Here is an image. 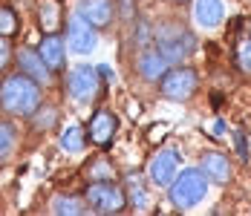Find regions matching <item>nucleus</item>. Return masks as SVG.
<instances>
[{
  "mask_svg": "<svg viewBox=\"0 0 251 216\" xmlns=\"http://www.w3.org/2000/svg\"><path fill=\"white\" fill-rule=\"evenodd\" d=\"M84 199H87L90 211H96V214H122L127 208L125 188L116 185L113 179H110V182H90Z\"/></svg>",
  "mask_w": 251,
  "mask_h": 216,
  "instance_id": "3",
  "label": "nucleus"
},
{
  "mask_svg": "<svg viewBox=\"0 0 251 216\" xmlns=\"http://www.w3.org/2000/svg\"><path fill=\"white\" fill-rule=\"evenodd\" d=\"M125 193H127V202L136 205L139 211L148 205V188H145V179L139 173H130L125 179Z\"/></svg>",
  "mask_w": 251,
  "mask_h": 216,
  "instance_id": "18",
  "label": "nucleus"
},
{
  "mask_svg": "<svg viewBox=\"0 0 251 216\" xmlns=\"http://www.w3.org/2000/svg\"><path fill=\"white\" fill-rule=\"evenodd\" d=\"M122 18H133V0H122Z\"/></svg>",
  "mask_w": 251,
  "mask_h": 216,
  "instance_id": "25",
  "label": "nucleus"
},
{
  "mask_svg": "<svg viewBox=\"0 0 251 216\" xmlns=\"http://www.w3.org/2000/svg\"><path fill=\"white\" fill-rule=\"evenodd\" d=\"M67 38H70V49L78 52V55H90L99 38H96V26L90 21H84L81 15H73L70 18V26H67Z\"/></svg>",
  "mask_w": 251,
  "mask_h": 216,
  "instance_id": "8",
  "label": "nucleus"
},
{
  "mask_svg": "<svg viewBox=\"0 0 251 216\" xmlns=\"http://www.w3.org/2000/svg\"><path fill=\"white\" fill-rule=\"evenodd\" d=\"M234 64L237 70L251 75V21L243 24V29L237 32V41H234Z\"/></svg>",
  "mask_w": 251,
  "mask_h": 216,
  "instance_id": "16",
  "label": "nucleus"
},
{
  "mask_svg": "<svg viewBox=\"0 0 251 216\" xmlns=\"http://www.w3.org/2000/svg\"><path fill=\"white\" fill-rule=\"evenodd\" d=\"M38 21H41V29H44L47 35L58 32V26L64 24L61 6H58L55 0H41V3H38Z\"/></svg>",
  "mask_w": 251,
  "mask_h": 216,
  "instance_id": "17",
  "label": "nucleus"
},
{
  "mask_svg": "<svg viewBox=\"0 0 251 216\" xmlns=\"http://www.w3.org/2000/svg\"><path fill=\"white\" fill-rule=\"evenodd\" d=\"M136 67H139V72H142L148 81H159L165 72L171 70V61H168L159 49H148V52H142V55H139Z\"/></svg>",
  "mask_w": 251,
  "mask_h": 216,
  "instance_id": "14",
  "label": "nucleus"
},
{
  "mask_svg": "<svg viewBox=\"0 0 251 216\" xmlns=\"http://www.w3.org/2000/svg\"><path fill=\"white\" fill-rule=\"evenodd\" d=\"M18 32V15L12 12V9H6V6H0V35H15Z\"/></svg>",
  "mask_w": 251,
  "mask_h": 216,
  "instance_id": "23",
  "label": "nucleus"
},
{
  "mask_svg": "<svg viewBox=\"0 0 251 216\" xmlns=\"http://www.w3.org/2000/svg\"><path fill=\"white\" fill-rule=\"evenodd\" d=\"M116 130H119V119L113 110H99L93 119H90V142L107 147V144L116 139Z\"/></svg>",
  "mask_w": 251,
  "mask_h": 216,
  "instance_id": "9",
  "label": "nucleus"
},
{
  "mask_svg": "<svg viewBox=\"0 0 251 216\" xmlns=\"http://www.w3.org/2000/svg\"><path fill=\"white\" fill-rule=\"evenodd\" d=\"M223 15H226V9H223L220 0H197V3H194V18H197V24H200L202 29L220 26L223 24Z\"/></svg>",
  "mask_w": 251,
  "mask_h": 216,
  "instance_id": "15",
  "label": "nucleus"
},
{
  "mask_svg": "<svg viewBox=\"0 0 251 216\" xmlns=\"http://www.w3.org/2000/svg\"><path fill=\"white\" fill-rule=\"evenodd\" d=\"M84 142H87V136H84V130L81 127H67L64 133H61V139H58V144H61V150H67V153H78V150H84Z\"/></svg>",
  "mask_w": 251,
  "mask_h": 216,
  "instance_id": "21",
  "label": "nucleus"
},
{
  "mask_svg": "<svg viewBox=\"0 0 251 216\" xmlns=\"http://www.w3.org/2000/svg\"><path fill=\"white\" fill-rule=\"evenodd\" d=\"M87 208L90 205H84L78 196H64V193H58L55 199H52V214H58V216H64V214H70V216H81V214H87Z\"/></svg>",
  "mask_w": 251,
  "mask_h": 216,
  "instance_id": "19",
  "label": "nucleus"
},
{
  "mask_svg": "<svg viewBox=\"0 0 251 216\" xmlns=\"http://www.w3.org/2000/svg\"><path fill=\"white\" fill-rule=\"evenodd\" d=\"M78 15H81L84 21H90L96 29H107V26L113 24L116 3H113V0H81Z\"/></svg>",
  "mask_w": 251,
  "mask_h": 216,
  "instance_id": "10",
  "label": "nucleus"
},
{
  "mask_svg": "<svg viewBox=\"0 0 251 216\" xmlns=\"http://www.w3.org/2000/svg\"><path fill=\"white\" fill-rule=\"evenodd\" d=\"M200 170L208 176V182H217V185H228L231 182V176H234V168H231V162H228V156L223 153H205L200 159Z\"/></svg>",
  "mask_w": 251,
  "mask_h": 216,
  "instance_id": "11",
  "label": "nucleus"
},
{
  "mask_svg": "<svg viewBox=\"0 0 251 216\" xmlns=\"http://www.w3.org/2000/svg\"><path fill=\"white\" fill-rule=\"evenodd\" d=\"M9 58H12V47H9V38H6V35H0V70H6Z\"/></svg>",
  "mask_w": 251,
  "mask_h": 216,
  "instance_id": "24",
  "label": "nucleus"
},
{
  "mask_svg": "<svg viewBox=\"0 0 251 216\" xmlns=\"http://www.w3.org/2000/svg\"><path fill=\"white\" fill-rule=\"evenodd\" d=\"M87 179L90 182H110L113 176H116V168H113V162L110 159H104V156H99V159H93L90 165H87Z\"/></svg>",
  "mask_w": 251,
  "mask_h": 216,
  "instance_id": "20",
  "label": "nucleus"
},
{
  "mask_svg": "<svg viewBox=\"0 0 251 216\" xmlns=\"http://www.w3.org/2000/svg\"><path fill=\"white\" fill-rule=\"evenodd\" d=\"M101 72L96 67H90V64H81V67H73L70 75H67V93L81 101V104H87V101H93V98L99 96L101 90Z\"/></svg>",
  "mask_w": 251,
  "mask_h": 216,
  "instance_id": "6",
  "label": "nucleus"
},
{
  "mask_svg": "<svg viewBox=\"0 0 251 216\" xmlns=\"http://www.w3.org/2000/svg\"><path fill=\"white\" fill-rule=\"evenodd\" d=\"M171 205L179 211H188L194 205H200L208 193V176L200 168H185L176 173V179L171 182Z\"/></svg>",
  "mask_w": 251,
  "mask_h": 216,
  "instance_id": "2",
  "label": "nucleus"
},
{
  "mask_svg": "<svg viewBox=\"0 0 251 216\" xmlns=\"http://www.w3.org/2000/svg\"><path fill=\"white\" fill-rule=\"evenodd\" d=\"M179 168H182V156L176 150H171V147H165V150H159L151 159L148 176H151V182L156 188H171V182L176 179Z\"/></svg>",
  "mask_w": 251,
  "mask_h": 216,
  "instance_id": "7",
  "label": "nucleus"
},
{
  "mask_svg": "<svg viewBox=\"0 0 251 216\" xmlns=\"http://www.w3.org/2000/svg\"><path fill=\"white\" fill-rule=\"evenodd\" d=\"M15 144H18V133L9 121H0V165L9 162V156L15 153Z\"/></svg>",
  "mask_w": 251,
  "mask_h": 216,
  "instance_id": "22",
  "label": "nucleus"
},
{
  "mask_svg": "<svg viewBox=\"0 0 251 216\" xmlns=\"http://www.w3.org/2000/svg\"><path fill=\"white\" fill-rule=\"evenodd\" d=\"M156 49L174 64V61H185L194 49H197V38L188 32V29H179V26H162L156 32Z\"/></svg>",
  "mask_w": 251,
  "mask_h": 216,
  "instance_id": "4",
  "label": "nucleus"
},
{
  "mask_svg": "<svg viewBox=\"0 0 251 216\" xmlns=\"http://www.w3.org/2000/svg\"><path fill=\"white\" fill-rule=\"evenodd\" d=\"M38 52H41V58L47 61V67H50L52 72L64 70V61H67V49H64V38H61L58 32L47 35V38L41 41Z\"/></svg>",
  "mask_w": 251,
  "mask_h": 216,
  "instance_id": "13",
  "label": "nucleus"
},
{
  "mask_svg": "<svg viewBox=\"0 0 251 216\" xmlns=\"http://www.w3.org/2000/svg\"><path fill=\"white\" fill-rule=\"evenodd\" d=\"M0 107L9 116H21V119L35 116L38 107H41V87H38V81L29 78L26 72L9 75L0 84Z\"/></svg>",
  "mask_w": 251,
  "mask_h": 216,
  "instance_id": "1",
  "label": "nucleus"
},
{
  "mask_svg": "<svg viewBox=\"0 0 251 216\" xmlns=\"http://www.w3.org/2000/svg\"><path fill=\"white\" fill-rule=\"evenodd\" d=\"M223 130H226V124H223V121H217V124H214V133H217V136H223Z\"/></svg>",
  "mask_w": 251,
  "mask_h": 216,
  "instance_id": "27",
  "label": "nucleus"
},
{
  "mask_svg": "<svg viewBox=\"0 0 251 216\" xmlns=\"http://www.w3.org/2000/svg\"><path fill=\"white\" fill-rule=\"evenodd\" d=\"M237 147H240V156H243V159H246V156H249V153H246V142H243V136H240V133H237Z\"/></svg>",
  "mask_w": 251,
  "mask_h": 216,
  "instance_id": "26",
  "label": "nucleus"
},
{
  "mask_svg": "<svg viewBox=\"0 0 251 216\" xmlns=\"http://www.w3.org/2000/svg\"><path fill=\"white\" fill-rule=\"evenodd\" d=\"M18 67H21V72H26L29 78H35L38 84H50L52 70L47 67V61L41 58L38 49H21V52H18Z\"/></svg>",
  "mask_w": 251,
  "mask_h": 216,
  "instance_id": "12",
  "label": "nucleus"
},
{
  "mask_svg": "<svg viewBox=\"0 0 251 216\" xmlns=\"http://www.w3.org/2000/svg\"><path fill=\"white\" fill-rule=\"evenodd\" d=\"M200 87V75L191 67H174L159 78V93L171 101H188Z\"/></svg>",
  "mask_w": 251,
  "mask_h": 216,
  "instance_id": "5",
  "label": "nucleus"
}]
</instances>
